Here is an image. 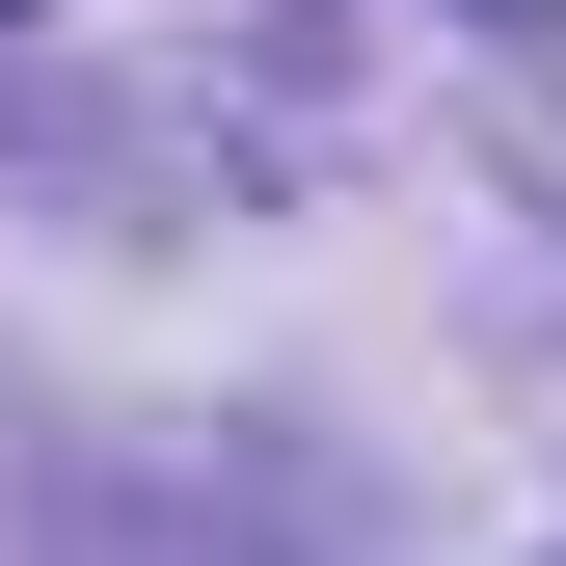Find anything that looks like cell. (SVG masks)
<instances>
[{"label":"cell","instance_id":"cell-1","mask_svg":"<svg viewBox=\"0 0 566 566\" xmlns=\"http://www.w3.org/2000/svg\"><path fill=\"white\" fill-rule=\"evenodd\" d=\"M459 28H513V54H539V28H566V0H459Z\"/></svg>","mask_w":566,"mask_h":566},{"label":"cell","instance_id":"cell-2","mask_svg":"<svg viewBox=\"0 0 566 566\" xmlns=\"http://www.w3.org/2000/svg\"><path fill=\"white\" fill-rule=\"evenodd\" d=\"M108 566H189V539H108Z\"/></svg>","mask_w":566,"mask_h":566},{"label":"cell","instance_id":"cell-3","mask_svg":"<svg viewBox=\"0 0 566 566\" xmlns=\"http://www.w3.org/2000/svg\"><path fill=\"white\" fill-rule=\"evenodd\" d=\"M0 28H28V0H0Z\"/></svg>","mask_w":566,"mask_h":566}]
</instances>
